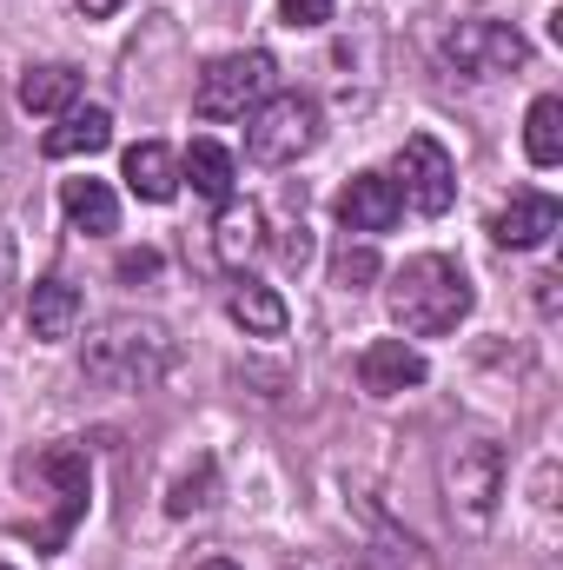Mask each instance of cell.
Instances as JSON below:
<instances>
[{"instance_id": "26", "label": "cell", "mask_w": 563, "mask_h": 570, "mask_svg": "<svg viewBox=\"0 0 563 570\" xmlns=\"http://www.w3.org/2000/svg\"><path fill=\"white\" fill-rule=\"evenodd\" d=\"M0 570H7V564H0Z\"/></svg>"}, {"instance_id": "11", "label": "cell", "mask_w": 563, "mask_h": 570, "mask_svg": "<svg viewBox=\"0 0 563 570\" xmlns=\"http://www.w3.org/2000/svg\"><path fill=\"white\" fill-rule=\"evenodd\" d=\"M120 179H127V193H134V199H146V206H166V199H179V153H172V146H159V140L127 146Z\"/></svg>"}, {"instance_id": "5", "label": "cell", "mask_w": 563, "mask_h": 570, "mask_svg": "<svg viewBox=\"0 0 563 570\" xmlns=\"http://www.w3.org/2000/svg\"><path fill=\"white\" fill-rule=\"evenodd\" d=\"M325 134V120H318V100H305V94H266L253 114H246V153L259 159V166H292V159H305L312 146Z\"/></svg>"}, {"instance_id": "10", "label": "cell", "mask_w": 563, "mask_h": 570, "mask_svg": "<svg viewBox=\"0 0 563 570\" xmlns=\"http://www.w3.org/2000/svg\"><path fill=\"white\" fill-rule=\"evenodd\" d=\"M557 199L551 193H517L511 206H497L491 213V239L497 246H511V253H531V246H544L551 233H557Z\"/></svg>"}, {"instance_id": "25", "label": "cell", "mask_w": 563, "mask_h": 570, "mask_svg": "<svg viewBox=\"0 0 563 570\" xmlns=\"http://www.w3.org/2000/svg\"><path fill=\"white\" fill-rule=\"evenodd\" d=\"M199 570H239V564H233V558H206Z\"/></svg>"}, {"instance_id": "9", "label": "cell", "mask_w": 563, "mask_h": 570, "mask_svg": "<svg viewBox=\"0 0 563 570\" xmlns=\"http://www.w3.org/2000/svg\"><path fill=\"white\" fill-rule=\"evenodd\" d=\"M398 213H405V199H398V186H392V173H352L345 186H338V226L345 233H392L398 226Z\"/></svg>"}, {"instance_id": "24", "label": "cell", "mask_w": 563, "mask_h": 570, "mask_svg": "<svg viewBox=\"0 0 563 570\" xmlns=\"http://www.w3.org/2000/svg\"><path fill=\"white\" fill-rule=\"evenodd\" d=\"M73 7H80V13H87V20H107V13H113V7H120V0H73Z\"/></svg>"}, {"instance_id": "1", "label": "cell", "mask_w": 563, "mask_h": 570, "mask_svg": "<svg viewBox=\"0 0 563 570\" xmlns=\"http://www.w3.org/2000/svg\"><path fill=\"white\" fill-rule=\"evenodd\" d=\"M471 305H477V292L464 279V266L444 259V253H418V259H405L392 273V318H398L405 338H444V332H457L471 318Z\"/></svg>"}, {"instance_id": "16", "label": "cell", "mask_w": 563, "mask_h": 570, "mask_svg": "<svg viewBox=\"0 0 563 570\" xmlns=\"http://www.w3.org/2000/svg\"><path fill=\"white\" fill-rule=\"evenodd\" d=\"M179 179H192V193L199 199H213V206H226L233 199V186H239V166H233V153L219 140H192L179 153Z\"/></svg>"}, {"instance_id": "7", "label": "cell", "mask_w": 563, "mask_h": 570, "mask_svg": "<svg viewBox=\"0 0 563 570\" xmlns=\"http://www.w3.org/2000/svg\"><path fill=\"white\" fill-rule=\"evenodd\" d=\"M392 186H398L405 206H418L424 219H437L457 199V166H451V153L431 140V134H412V140L398 146V179Z\"/></svg>"}, {"instance_id": "4", "label": "cell", "mask_w": 563, "mask_h": 570, "mask_svg": "<svg viewBox=\"0 0 563 570\" xmlns=\"http://www.w3.org/2000/svg\"><path fill=\"white\" fill-rule=\"evenodd\" d=\"M273 53L246 47V53H219L199 80H192V114L199 120H246L266 94H273Z\"/></svg>"}, {"instance_id": "17", "label": "cell", "mask_w": 563, "mask_h": 570, "mask_svg": "<svg viewBox=\"0 0 563 570\" xmlns=\"http://www.w3.org/2000/svg\"><path fill=\"white\" fill-rule=\"evenodd\" d=\"M80 67H67V60H53V67H27L20 73V107L27 114H67V107H80Z\"/></svg>"}, {"instance_id": "21", "label": "cell", "mask_w": 563, "mask_h": 570, "mask_svg": "<svg viewBox=\"0 0 563 570\" xmlns=\"http://www.w3.org/2000/svg\"><path fill=\"white\" fill-rule=\"evenodd\" d=\"M206 491H213V458H199V464H192V471L172 484L166 511H172V518H186V511H199V504H206Z\"/></svg>"}, {"instance_id": "19", "label": "cell", "mask_w": 563, "mask_h": 570, "mask_svg": "<svg viewBox=\"0 0 563 570\" xmlns=\"http://www.w3.org/2000/svg\"><path fill=\"white\" fill-rule=\"evenodd\" d=\"M226 312H233L253 338H279V332H285V298L273 292V285L239 279V285H233V298H226Z\"/></svg>"}, {"instance_id": "14", "label": "cell", "mask_w": 563, "mask_h": 570, "mask_svg": "<svg viewBox=\"0 0 563 570\" xmlns=\"http://www.w3.org/2000/svg\"><path fill=\"white\" fill-rule=\"evenodd\" d=\"M113 146V114L107 107H67L60 127H47L40 153L47 159H80V153H107Z\"/></svg>"}, {"instance_id": "13", "label": "cell", "mask_w": 563, "mask_h": 570, "mask_svg": "<svg viewBox=\"0 0 563 570\" xmlns=\"http://www.w3.org/2000/svg\"><path fill=\"white\" fill-rule=\"evenodd\" d=\"M27 325H33L40 345L73 338V325H80V292L67 279H33L27 285Z\"/></svg>"}, {"instance_id": "22", "label": "cell", "mask_w": 563, "mask_h": 570, "mask_svg": "<svg viewBox=\"0 0 563 570\" xmlns=\"http://www.w3.org/2000/svg\"><path fill=\"white\" fill-rule=\"evenodd\" d=\"M338 0H279V20L285 27H325Z\"/></svg>"}, {"instance_id": "20", "label": "cell", "mask_w": 563, "mask_h": 570, "mask_svg": "<svg viewBox=\"0 0 563 570\" xmlns=\"http://www.w3.org/2000/svg\"><path fill=\"white\" fill-rule=\"evenodd\" d=\"M372 279H378V253H372V246H345V253L332 259V285H338V292H365Z\"/></svg>"}, {"instance_id": "8", "label": "cell", "mask_w": 563, "mask_h": 570, "mask_svg": "<svg viewBox=\"0 0 563 570\" xmlns=\"http://www.w3.org/2000/svg\"><path fill=\"white\" fill-rule=\"evenodd\" d=\"M424 379H431V365H424V352L412 345V338H372V345L358 352V385H365L372 399L418 392Z\"/></svg>"}, {"instance_id": "3", "label": "cell", "mask_w": 563, "mask_h": 570, "mask_svg": "<svg viewBox=\"0 0 563 570\" xmlns=\"http://www.w3.org/2000/svg\"><path fill=\"white\" fill-rule=\"evenodd\" d=\"M444 498H451V518L464 531H484L497 518V498H504V451L491 438H464L444 451Z\"/></svg>"}, {"instance_id": "23", "label": "cell", "mask_w": 563, "mask_h": 570, "mask_svg": "<svg viewBox=\"0 0 563 570\" xmlns=\"http://www.w3.org/2000/svg\"><path fill=\"white\" fill-rule=\"evenodd\" d=\"M152 273H159V253H146V246H140V253H120V279H127V285L152 279Z\"/></svg>"}, {"instance_id": "15", "label": "cell", "mask_w": 563, "mask_h": 570, "mask_svg": "<svg viewBox=\"0 0 563 570\" xmlns=\"http://www.w3.org/2000/svg\"><path fill=\"white\" fill-rule=\"evenodd\" d=\"M60 206H67V226L73 233H87V239H107V233H120V199H113V186L107 179H67L60 186Z\"/></svg>"}, {"instance_id": "6", "label": "cell", "mask_w": 563, "mask_h": 570, "mask_svg": "<svg viewBox=\"0 0 563 570\" xmlns=\"http://www.w3.org/2000/svg\"><path fill=\"white\" fill-rule=\"evenodd\" d=\"M444 60L457 73H471V80H491V73L524 67L531 60V40L517 27H504V20H464V27L444 33Z\"/></svg>"}, {"instance_id": "12", "label": "cell", "mask_w": 563, "mask_h": 570, "mask_svg": "<svg viewBox=\"0 0 563 570\" xmlns=\"http://www.w3.org/2000/svg\"><path fill=\"white\" fill-rule=\"evenodd\" d=\"M259 246H266V213H259L253 199H226V206H219V226H213L219 266L246 273V259H259Z\"/></svg>"}, {"instance_id": "18", "label": "cell", "mask_w": 563, "mask_h": 570, "mask_svg": "<svg viewBox=\"0 0 563 570\" xmlns=\"http://www.w3.org/2000/svg\"><path fill=\"white\" fill-rule=\"evenodd\" d=\"M524 159H531L537 173L563 166V100L557 94L531 100V114H524Z\"/></svg>"}, {"instance_id": "2", "label": "cell", "mask_w": 563, "mask_h": 570, "mask_svg": "<svg viewBox=\"0 0 563 570\" xmlns=\"http://www.w3.org/2000/svg\"><path fill=\"white\" fill-rule=\"evenodd\" d=\"M87 379L113 385V392H152L172 372V338L152 318H113L100 325V338H87Z\"/></svg>"}]
</instances>
